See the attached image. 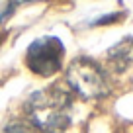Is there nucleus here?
I'll use <instances>...</instances> for the list:
<instances>
[{
    "instance_id": "1",
    "label": "nucleus",
    "mask_w": 133,
    "mask_h": 133,
    "mask_svg": "<svg viewBox=\"0 0 133 133\" xmlns=\"http://www.w3.org/2000/svg\"><path fill=\"white\" fill-rule=\"evenodd\" d=\"M25 114L41 133H63L72 117V98L65 88L51 84L33 92L25 104Z\"/></svg>"
},
{
    "instance_id": "2",
    "label": "nucleus",
    "mask_w": 133,
    "mask_h": 133,
    "mask_svg": "<svg viewBox=\"0 0 133 133\" xmlns=\"http://www.w3.org/2000/svg\"><path fill=\"white\" fill-rule=\"evenodd\" d=\"M66 82L84 100H98L110 94V80L106 71L88 57H76L69 65Z\"/></svg>"
},
{
    "instance_id": "3",
    "label": "nucleus",
    "mask_w": 133,
    "mask_h": 133,
    "mask_svg": "<svg viewBox=\"0 0 133 133\" xmlns=\"http://www.w3.org/2000/svg\"><path fill=\"white\" fill-rule=\"evenodd\" d=\"M63 57H65V47L61 39L53 35H41L29 43L25 51V65L33 75L47 78L59 72Z\"/></svg>"
},
{
    "instance_id": "4",
    "label": "nucleus",
    "mask_w": 133,
    "mask_h": 133,
    "mask_svg": "<svg viewBox=\"0 0 133 133\" xmlns=\"http://www.w3.org/2000/svg\"><path fill=\"white\" fill-rule=\"evenodd\" d=\"M108 59L117 71H123L133 65V37H127L119 41L116 47H112L108 53Z\"/></svg>"
},
{
    "instance_id": "5",
    "label": "nucleus",
    "mask_w": 133,
    "mask_h": 133,
    "mask_svg": "<svg viewBox=\"0 0 133 133\" xmlns=\"http://www.w3.org/2000/svg\"><path fill=\"white\" fill-rule=\"evenodd\" d=\"M4 133H28V129H25L24 125H18V123H14V125H8Z\"/></svg>"
}]
</instances>
